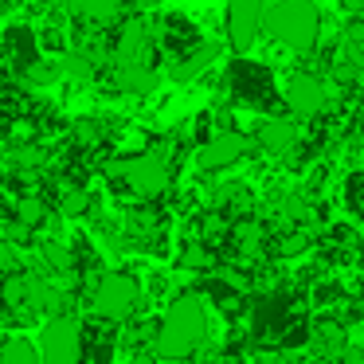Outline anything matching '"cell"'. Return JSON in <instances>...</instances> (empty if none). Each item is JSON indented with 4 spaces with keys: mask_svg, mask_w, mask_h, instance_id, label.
I'll use <instances>...</instances> for the list:
<instances>
[{
    "mask_svg": "<svg viewBox=\"0 0 364 364\" xmlns=\"http://www.w3.org/2000/svg\"><path fill=\"white\" fill-rule=\"evenodd\" d=\"M204 333H208L204 301H200L196 294H181V298L165 309V317H161V325H157V353L168 356V360H181V356L196 353Z\"/></svg>",
    "mask_w": 364,
    "mask_h": 364,
    "instance_id": "cell-1",
    "label": "cell"
},
{
    "mask_svg": "<svg viewBox=\"0 0 364 364\" xmlns=\"http://www.w3.org/2000/svg\"><path fill=\"white\" fill-rule=\"evenodd\" d=\"M262 24H270V36H274L282 48L306 55V51L317 48V36H321V12H317L314 0H278Z\"/></svg>",
    "mask_w": 364,
    "mask_h": 364,
    "instance_id": "cell-2",
    "label": "cell"
},
{
    "mask_svg": "<svg viewBox=\"0 0 364 364\" xmlns=\"http://www.w3.org/2000/svg\"><path fill=\"white\" fill-rule=\"evenodd\" d=\"M106 176H110V184H122L126 192H134L141 200H157L168 188V181H173L168 176V161L161 153H137V157L110 161Z\"/></svg>",
    "mask_w": 364,
    "mask_h": 364,
    "instance_id": "cell-3",
    "label": "cell"
},
{
    "mask_svg": "<svg viewBox=\"0 0 364 364\" xmlns=\"http://www.w3.org/2000/svg\"><path fill=\"white\" fill-rule=\"evenodd\" d=\"M141 294H137V282L122 270H110V274L98 278L95 286V314L106 317V321H126L129 314L137 309Z\"/></svg>",
    "mask_w": 364,
    "mask_h": 364,
    "instance_id": "cell-4",
    "label": "cell"
},
{
    "mask_svg": "<svg viewBox=\"0 0 364 364\" xmlns=\"http://www.w3.org/2000/svg\"><path fill=\"white\" fill-rule=\"evenodd\" d=\"M79 356H82V329L71 317H51L43 325L40 360L43 364H79Z\"/></svg>",
    "mask_w": 364,
    "mask_h": 364,
    "instance_id": "cell-5",
    "label": "cell"
},
{
    "mask_svg": "<svg viewBox=\"0 0 364 364\" xmlns=\"http://www.w3.org/2000/svg\"><path fill=\"white\" fill-rule=\"evenodd\" d=\"M267 20V0H231L228 4V43L235 51H251Z\"/></svg>",
    "mask_w": 364,
    "mask_h": 364,
    "instance_id": "cell-6",
    "label": "cell"
},
{
    "mask_svg": "<svg viewBox=\"0 0 364 364\" xmlns=\"http://www.w3.org/2000/svg\"><path fill=\"white\" fill-rule=\"evenodd\" d=\"M286 106H290L298 118H317V114L329 106V90H325L321 75L294 71L290 79H286Z\"/></svg>",
    "mask_w": 364,
    "mask_h": 364,
    "instance_id": "cell-7",
    "label": "cell"
},
{
    "mask_svg": "<svg viewBox=\"0 0 364 364\" xmlns=\"http://www.w3.org/2000/svg\"><path fill=\"white\" fill-rule=\"evenodd\" d=\"M149 48H153V28L145 20H129V24H122L110 55L118 67H149V55H153Z\"/></svg>",
    "mask_w": 364,
    "mask_h": 364,
    "instance_id": "cell-8",
    "label": "cell"
},
{
    "mask_svg": "<svg viewBox=\"0 0 364 364\" xmlns=\"http://www.w3.org/2000/svg\"><path fill=\"white\" fill-rule=\"evenodd\" d=\"M251 153V137L235 134V129H228V134H215L208 137L204 145H200L196 161L204 173H215V168H228V165H239V161Z\"/></svg>",
    "mask_w": 364,
    "mask_h": 364,
    "instance_id": "cell-9",
    "label": "cell"
},
{
    "mask_svg": "<svg viewBox=\"0 0 364 364\" xmlns=\"http://www.w3.org/2000/svg\"><path fill=\"white\" fill-rule=\"evenodd\" d=\"M255 145L262 153H294L298 149V126L290 118H267L259 129H255Z\"/></svg>",
    "mask_w": 364,
    "mask_h": 364,
    "instance_id": "cell-10",
    "label": "cell"
},
{
    "mask_svg": "<svg viewBox=\"0 0 364 364\" xmlns=\"http://www.w3.org/2000/svg\"><path fill=\"white\" fill-rule=\"evenodd\" d=\"M75 9V16L79 20H90V24H114L122 12L118 0H67Z\"/></svg>",
    "mask_w": 364,
    "mask_h": 364,
    "instance_id": "cell-11",
    "label": "cell"
},
{
    "mask_svg": "<svg viewBox=\"0 0 364 364\" xmlns=\"http://www.w3.org/2000/svg\"><path fill=\"white\" fill-rule=\"evenodd\" d=\"M114 82H118V90H126V95H149V90L157 87V75H153V67H118Z\"/></svg>",
    "mask_w": 364,
    "mask_h": 364,
    "instance_id": "cell-12",
    "label": "cell"
},
{
    "mask_svg": "<svg viewBox=\"0 0 364 364\" xmlns=\"http://www.w3.org/2000/svg\"><path fill=\"white\" fill-rule=\"evenodd\" d=\"M12 223H20V228L36 231L48 223V204H43L40 196H20L16 208H12Z\"/></svg>",
    "mask_w": 364,
    "mask_h": 364,
    "instance_id": "cell-13",
    "label": "cell"
},
{
    "mask_svg": "<svg viewBox=\"0 0 364 364\" xmlns=\"http://www.w3.org/2000/svg\"><path fill=\"white\" fill-rule=\"evenodd\" d=\"M215 59V48L212 43H200L192 55H184V59H176L173 63V79H181V82H188V79H196V75H204V67Z\"/></svg>",
    "mask_w": 364,
    "mask_h": 364,
    "instance_id": "cell-14",
    "label": "cell"
},
{
    "mask_svg": "<svg viewBox=\"0 0 364 364\" xmlns=\"http://www.w3.org/2000/svg\"><path fill=\"white\" fill-rule=\"evenodd\" d=\"M0 298H4L9 309L28 306V301H32V274H9L0 282Z\"/></svg>",
    "mask_w": 364,
    "mask_h": 364,
    "instance_id": "cell-15",
    "label": "cell"
},
{
    "mask_svg": "<svg viewBox=\"0 0 364 364\" xmlns=\"http://www.w3.org/2000/svg\"><path fill=\"white\" fill-rule=\"evenodd\" d=\"M231 239H235V247L247 255V259H251V255L262 251V239H267V231H262L255 220H239L235 228H231Z\"/></svg>",
    "mask_w": 364,
    "mask_h": 364,
    "instance_id": "cell-16",
    "label": "cell"
},
{
    "mask_svg": "<svg viewBox=\"0 0 364 364\" xmlns=\"http://www.w3.org/2000/svg\"><path fill=\"white\" fill-rule=\"evenodd\" d=\"M0 364H40V348L24 337H9L0 345Z\"/></svg>",
    "mask_w": 364,
    "mask_h": 364,
    "instance_id": "cell-17",
    "label": "cell"
},
{
    "mask_svg": "<svg viewBox=\"0 0 364 364\" xmlns=\"http://www.w3.org/2000/svg\"><path fill=\"white\" fill-rule=\"evenodd\" d=\"M314 345L321 356H341V348H345V333H341V325H321V329L314 333Z\"/></svg>",
    "mask_w": 364,
    "mask_h": 364,
    "instance_id": "cell-18",
    "label": "cell"
},
{
    "mask_svg": "<svg viewBox=\"0 0 364 364\" xmlns=\"http://www.w3.org/2000/svg\"><path fill=\"white\" fill-rule=\"evenodd\" d=\"M176 262H181L184 270H212V251H208V243H188Z\"/></svg>",
    "mask_w": 364,
    "mask_h": 364,
    "instance_id": "cell-19",
    "label": "cell"
},
{
    "mask_svg": "<svg viewBox=\"0 0 364 364\" xmlns=\"http://www.w3.org/2000/svg\"><path fill=\"white\" fill-rule=\"evenodd\" d=\"M59 79V63H40V59H32V63H24V82L28 87H43V82Z\"/></svg>",
    "mask_w": 364,
    "mask_h": 364,
    "instance_id": "cell-20",
    "label": "cell"
},
{
    "mask_svg": "<svg viewBox=\"0 0 364 364\" xmlns=\"http://www.w3.org/2000/svg\"><path fill=\"white\" fill-rule=\"evenodd\" d=\"M12 168H20V173H28V168H40L43 165V149L40 145H20V149L9 153Z\"/></svg>",
    "mask_w": 364,
    "mask_h": 364,
    "instance_id": "cell-21",
    "label": "cell"
},
{
    "mask_svg": "<svg viewBox=\"0 0 364 364\" xmlns=\"http://www.w3.org/2000/svg\"><path fill=\"white\" fill-rule=\"evenodd\" d=\"M43 262H48L51 270H71L75 267V255L67 251L63 243H43Z\"/></svg>",
    "mask_w": 364,
    "mask_h": 364,
    "instance_id": "cell-22",
    "label": "cell"
},
{
    "mask_svg": "<svg viewBox=\"0 0 364 364\" xmlns=\"http://www.w3.org/2000/svg\"><path fill=\"white\" fill-rule=\"evenodd\" d=\"M87 204H90V200H87V192H82V188H63V196H59V212H63V215H82V212H87Z\"/></svg>",
    "mask_w": 364,
    "mask_h": 364,
    "instance_id": "cell-23",
    "label": "cell"
},
{
    "mask_svg": "<svg viewBox=\"0 0 364 364\" xmlns=\"http://www.w3.org/2000/svg\"><path fill=\"white\" fill-rule=\"evenodd\" d=\"M75 137H79L82 145H95V141H102V122H95V118H82V122H75Z\"/></svg>",
    "mask_w": 364,
    "mask_h": 364,
    "instance_id": "cell-24",
    "label": "cell"
},
{
    "mask_svg": "<svg viewBox=\"0 0 364 364\" xmlns=\"http://www.w3.org/2000/svg\"><path fill=\"white\" fill-rule=\"evenodd\" d=\"M282 215H286V220H294V223H306L309 220V204L301 196H286L282 200Z\"/></svg>",
    "mask_w": 364,
    "mask_h": 364,
    "instance_id": "cell-25",
    "label": "cell"
},
{
    "mask_svg": "<svg viewBox=\"0 0 364 364\" xmlns=\"http://www.w3.org/2000/svg\"><path fill=\"white\" fill-rule=\"evenodd\" d=\"M306 231H290V235H282V243H278V255H298V251H306Z\"/></svg>",
    "mask_w": 364,
    "mask_h": 364,
    "instance_id": "cell-26",
    "label": "cell"
},
{
    "mask_svg": "<svg viewBox=\"0 0 364 364\" xmlns=\"http://www.w3.org/2000/svg\"><path fill=\"white\" fill-rule=\"evenodd\" d=\"M0 270H9V274H16V270H20L16 243H0Z\"/></svg>",
    "mask_w": 364,
    "mask_h": 364,
    "instance_id": "cell-27",
    "label": "cell"
},
{
    "mask_svg": "<svg viewBox=\"0 0 364 364\" xmlns=\"http://www.w3.org/2000/svg\"><path fill=\"white\" fill-rule=\"evenodd\" d=\"M348 208H353V215H360V173L348 176Z\"/></svg>",
    "mask_w": 364,
    "mask_h": 364,
    "instance_id": "cell-28",
    "label": "cell"
},
{
    "mask_svg": "<svg viewBox=\"0 0 364 364\" xmlns=\"http://www.w3.org/2000/svg\"><path fill=\"white\" fill-rule=\"evenodd\" d=\"M341 364H364V356H360V348H341Z\"/></svg>",
    "mask_w": 364,
    "mask_h": 364,
    "instance_id": "cell-29",
    "label": "cell"
},
{
    "mask_svg": "<svg viewBox=\"0 0 364 364\" xmlns=\"http://www.w3.org/2000/svg\"><path fill=\"white\" fill-rule=\"evenodd\" d=\"M129 4H134V12H153L161 0H129Z\"/></svg>",
    "mask_w": 364,
    "mask_h": 364,
    "instance_id": "cell-30",
    "label": "cell"
},
{
    "mask_svg": "<svg viewBox=\"0 0 364 364\" xmlns=\"http://www.w3.org/2000/svg\"><path fill=\"white\" fill-rule=\"evenodd\" d=\"M36 4H40V9H63L67 0H36Z\"/></svg>",
    "mask_w": 364,
    "mask_h": 364,
    "instance_id": "cell-31",
    "label": "cell"
},
{
    "mask_svg": "<svg viewBox=\"0 0 364 364\" xmlns=\"http://www.w3.org/2000/svg\"><path fill=\"white\" fill-rule=\"evenodd\" d=\"M137 364H157V360H153V356H137Z\"/></svg>",
    "mask_w": 364,
    "mask_h": 364,
    "instance_id": "cell-32",
    "label": "cell"
},
{
    "mask_svg": "<svg viewBox=\"0 0 364 364\" xmlns=\"http://www.w3.org/2000/svg\"><path fill=\"white\" fill-rule=\"evenodd\" d=\"M223 364H231V360H223Z\"/></svg>",
    "mask_w": 364,
    "mask_h": 364,
    "instance_id": "cell-33",
    "label": "cell"
}]
</instances>
